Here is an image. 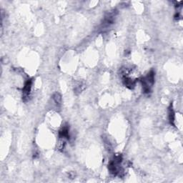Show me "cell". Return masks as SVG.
I'll use <instances>...</instances> for the list:
<instances>
[{
	"mask_svg": "<svg viewBox=\"0 0 183 183\" xmlns=\"http://www.w3.org/2000/svg\"><path fill=\"white\" fill-rule=\"evenodd\" d=\"M53 99H54V102L56 103V105H61V96L60 94L58 92L54 93L53 95Z\"/></svg>",
	"mask_w": 183,
	"mask_h": 183,
	"instance_id": "cell-6",
	"label": "cell"
},
{
	"mask_svg": "<svg viewBox=\"0 0 183 183\" xmlns=\"http://www.w3.org/2000/svg\"><path fill=\"white\" fill-rule=\"evenodd\" d=\"M142 89L144 93L150 92L153 84L154 82V71H150L142 79Z\"/></svg>",
	"mask_w": 183,
	"mask_h": 183,
	"instance_id": "cell-1",
	"label": "cell"
},
{
	"mask_svg": "<svg viewBox=\"0 0 183 183\" xmlns=\"http://www.w3.org/2000/svg\"><path fill=\"white\" fill-rule=\"evenodd\" d=\"M64 147H65V142H64V139H63V140H60L58 143V149L59 150L63 151V149H64Z\"/></svg>",
	"mask_w": 183,
	"mask_h": 183,
	"instance_id": "cell-8",
	"label": "cell"
},
{
	"mask_svg": "<svg viewBox=\"0 0 183 183\" xmlns=\"http://www.w3.org/2000/svg\"><path fill=\"white\" fill-rule=\"evenodd\" d=\"M168 114H169V123L173 126H174V122H175V113H174V109H173L172 104H170L169 107V111H168Z\"/></svg>",
	"mask_w": 183,
	"mask_h": 183,
	"instance_id": "cell-5",
	"label": "cell"
},
{
	"mask_svg": "<svg viewBox=\"0 0 183 183\" xmlns=\"http://www.w3.org/2000/svg\"><path fill=\"white\" fill-rule=\"evenodd\" d=\"M59 137L62 139H69V129L67 126H64L62 129L59 131Z\"/></svg>",
	"mask_w": 183,
	"mask_h": 183,
	"instance_id": "cell-4",
	"label": "cell"
},
{
	"mask_svg": "<svg viewBox=\"0 0 183 183\" xmlns=\"http://www.w3.org/2000/svg\"><path fill=\"white\" fill-rule=\"evenodd\" d=\"M69 178H71V179H72V178H74V177H75V174H74V172H69Z\"/></svg>",
	"mask_w": 183,
	"mask_h": 183,
	"instance_id": "cell-9",
	"label": "cell"
},
{
	"mask_svg": "<svg viewBox=\"0 0 183 183\" xmlns=\"http://www.w3.org/2000/svg\"><path fill=\"white\" fill-rule=\"evenodd\" d=\"M83 89H84V84H82L81 83H79L74 88V91H75V92L79 93L83 90Z\"/></svg>",
	"mask_w": 183,
	"mask_h": 183,
	"instance_id": "cell-7",
	"label": "cell"
},
{
	"mask_svg": "<svg viewBox=\"0 0 183 183\" xmlns=\"http://www.w3.org/2000/svg\"><path fill=\"white\" fill-rule=\"evenodd\" d=\"M31 85H32V80L31 79H28L24 84V87H23V99L24 101H26V99H28L29 94H30Z\"/></svg>",
	"mask_w": 183,
	"mask_h": 183,
	"instance_id": "cell-2",
	"label": "cell"
},
{
	"mask_svg": "<svg viewBox=\"0 0 183 183\" xmlns=\"http://www.w3.org/2000/svg\"><path fill=\"white\" fill-rule=\"evenodd\" d=\"M123 83H124V86H127L129 89H133L135 86L136 81L132 79L131 77L128 76H122Z\"/></svg>",
	"mask_w": 183,
	"mask_h": 183,
	"instance_id": "cell-3",
	"label": "cell"
}]
</instances>
